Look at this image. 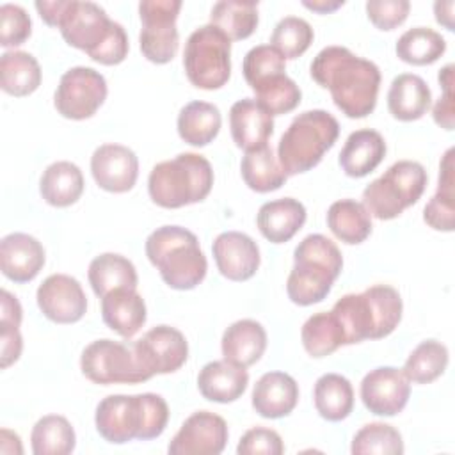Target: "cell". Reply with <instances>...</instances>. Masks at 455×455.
<instances>
[{
    "label": "cell",
    "mask_w": 455,
    "mask_h": 455,
    "mask_svg": "<svg viewBox=\"0 0 455 455\" xmlns=\"http://www.w3.org/2000/svg\"><path fill=\"white\" fill-rule=\"evenodd\" d=\"M240 171L245 185L259 194L277 190L288 178L268 144L245 151Z\"/></svg>",
    "instance_id": "obj_34"
},
{
    "label": "cell",
    "mask_w": 455,
    "mask_h": 455,
    "mask_svg": "<svg viewBox=\"0 0 455 455\" xmlns=\"http://www.w3.org/2000/svg\"><path fill=\"white\" fill-rule=\"evenodd\" d=\"M251 89L256 92V101L270 116H281V114L291 112L293 108H297L302 98L299 85L286 73L270 75L252 84Z\"/></svg>",
    "instance_id": "obj_41"
},
{
    "label": "cell",
    "mask_w": 455,
    "mask_h": 455,
    "mask_svg": "<svg viewBox=\"0 0 455 455\" xmlns=\"http://www.w3.org/2000/svg\"><path fill=\"white\" fill-rule=\"evenodd\" d=\"M181 9L180 0H144L139 4L142 21L139 43L142 55L155 64H167L180 46L176 20Z\"/></svg>",
    "instance_id": "obj_10"
},
{
    "label": "cell",
    "mask_w": 455,
    "mask_h": 455,
    "mask_svg": "<svg viewBox=\"0 0 455 455\" xmlns=\"http://www.w3.org/2000/svg\"><path fill=\"white\" fill-rule=\"evenodd\" d=\"M101 318L119 336L130 339L146 323V304L135 288H117L101 297Z\"/></svg>",
    "instance_id": "obj_22"
},
{
    "label": "cell",
    "mask_w": 455,
    "mask_h": 455,
    "mask_svg": "<svg viewBox=\"0 0 455 455\" xmlns=\"http://www.w3.org/2000/svg\"><path fill=\"white\" fill-rule=\"evenodd\" d=\"M0 84L11 96L21 98L32 94L41 85V68L37 59L21 50L2 53Z\"/></svg>",
    "instance_id": "obj_33"
},
{
    "label": "cell",
    "mask_w": 455,
    "mask_h": 455,
    "mask_svg": "<svg viewBox=\"0 0 455 455\" xmlns=\"http://www.w3.org/2000/svg\"><path fill=\"white\" fill-rule=\"evenodd\" d=\"M213 187V169L197 153H180L156 164L148 178V192L162 208H181L206 199Z\"/></svg>",
    "instance_id": "obj_5"
},
{
    "label": "cell",
    "mask_w": 455,
    "mask_h": 455,
    "mask_svg": "<svg viewBox=\"0 0 455 455\" xmlns=\"http://www.w3.org/2000/svg\"><path fill=\"white\" fill-rule=\"evenodd\" d=\"M236 451L240 455H281L284 451V444L281 435L265 427H254L249 428L236 446Z\"/></svg>",
    "instance_id": "obj_48"
},
{
    "label": "cell",
    "mask_w": 455,
    "mask_h": 455,
    "mask_svg": "<svg viewBox=\"0 0 455 455\" xmlns=\"http://www.w3.org/2000/svg\"><path fill=\"white\" fill-rule=\"evenodd\" d=\"M229 128L235 144L243 151H251L268 142L274 132V116L256 100L243 98L233 103L229 110Z\"/></svg>",
    "instance_id": "obj_20"
},
{
    "label": "cell",
    "mask_w": 455,
    "mask_h": 455,
    "mask_svg": "<svg viewBox=\"0 0 455 455\" xmlns=\"http://www.w3.org/2000/svg\"><path fill=\"white\" fill-rule=\"evenodd\" d=\"M89 284L92 291L101 299L117 288H135L137 290V270L133 263L116 252H103L96 256L87 270Z\"/></svg>",
    "instance_id": "obj_30"
},
{
    "label": "cell",
    "mask_w": 455,
    "mask_h": 455,
    "mask_svg": "<svg viewBox=\"0 0 455 455\" xmlns=\"http://www.w3.org/2000/svg\"><path fill=\"white\" fill-rule=\"evenodd\" d=\"M313 37V28L306 20L286 16L275 25L270 37V46L275 48L284 57V60L297 59L311 46Z\"/></svg>",
    "instance_id": "obj_45"
},
{
    "label": "cell",
    "mask_w": 455,
    "mask_h": 455,
    "mask_svg": "<svg viewBox=\"0 0 455 455\" xmlns=\"http://www.w3.org/2000/svg\"><path fill=\"white\" fill-rule=\"evenodd\" d=\"M437 80L443 87V92H453V64H446L439 75H437Z\"/></svg>",
    "instance_id": "obj_57"
},
{
    "label": "cell",
    "mask_w": 455,
    "mask_h": 455,
    "mask_svg": "<svg viewBox=\"0 0 455 455\" xmlns=\"http://www.w3.org/2000/svg\"><path fill=\"white\" fill-rule=\"evenodd\" d=\"M228 435L224 418L210 411H197L183 421L167 451L171 455H219L226 448Z\"/></svg>",
    "instance_id": "obj_13"
},
{
    "label": "cell",
    "mask_w": 455,
    "mask_h": 455,
    "mask_svg": "<svg viewBox=\"0 0 455 455\" xmlns=\"http://www.w3.org/2000/svg\"><path fill=\"white\" fill-rule=\"evenodd\" d=\"M350 451L354 455H400L403 441L400 432L387 423H368L352 439Z\"/></svg>",
    "instance_id": "obj_44"
},
{
    "label": "cell",
    "mask_w": 455,
    "mask_h": 455,
    "mask_svg": "<svg viewBox=\"0 0 455 455\" xmlns=\"http://www.w3.org/2000/svg\"><path fill=\"white\" fill-rule=\"evenodd\" d=\"M432 103V92L427 82L412 73H402L393 78L387 92V108L398 121H416L427 114Z\"/></svg>",
    "instance_id": "obj_27"
},
{
    "label": "cell",
    "mask_w": 455,
    "mask_h": 455,
    "mask_svg": "<svg viewBox=\"0 0 455 455\" xmlns=\"http://www.w3.org/2000/svg\"><path fill=\"white\" fill-rule=\"evenodd\" d=\"M128 48H130L128 36H126L123 25H119L117 21H112L107 37L101 41V44L96 50H92L89 53V57L100 64L116 66L126 59Z\"/></svg>",
    "instance_id": "obj_50"
},
{
    "label": "cell",
    "mask_w": 455,
    "mask_h": 455,
    "mask_svg": "<svg viewBox=\"0 0 455 455\" xmlns=\"http://www.w3.org/2000/svg\"><path fill=\"white\" fill-rule=\"evenodd\" d=\"M455 105H453V92H443V96L437 100L434 105V121L444 128V130H453L455 126Z\"/></svg>",
    "instance_id": "obj_52"
},
{
    "label": "cell",
    "mask_w": 455,
    "mask_h": 455,
    "mask_svg": "<svg viewBox=\"0 0 455 455\" xmlns=\"http://www.w3.org/2000/svg\"><path fill=\"white\" fill-rule=\"evenodd\" d=\"M137 361L148 379L180 370L188 357V343L181 331L171 325H156L132 343Z\"/></svg>",
    "instance_id": "obj_12"
},
{
    "label": "cell",
    "mask_w": 455,
    "mask_h": 455,
    "mask_svg": "<svg viewBox=\"0 0 455 455\" xmlns=\"http://www.w3.org/2000/svg\"><path fill=\"white\" fill-rule=\"evenodd\" d=\"M339 135V124L327 110H306L293 117L277 144V160L286 176L300 174L320 164Z\"/></svg>",
    "instance_id": "obj_6"
},
{
    "label": "cell",
    "mask_w": 455,
    "mask_h": 455,
    "mask_svg": "<svg viewBox=\"0 0 455 455\" xmlns=\"http://www.w3.org/2000/svg\"><path fill=\"white\" fill-rule=\"evenodd\" d=\"M44 265L41 242L27 233L5 235L0 242L2 274L14 283L32 281Z\"/></svg>",
    "instance_id": "obj_19"
},
{
    "label": "cell",
    "mask_w": 455,
    "mask_h": 455,
    "mask_svg": "<svg viewBox=\"0 0 455 455\" xmlns=\"http://www.w3.org/2000/svg\"><path fill=\"white\" fill-rule=\"evenodd\" d=\"M167 421V402L156 393L108 395L98 403L94 414L98 434L112 444L155 439L162 435Z\"/></svg>",
    "instance_id": "obj_2"
},
{
    "label": "cell",
    "mask_w": 455,
    "mask_h": 455,
    "mask_svg": "<svg viewBox=\"0 0 455 455\" xmlns=\"http://www.w3.org/2000/svg\"><path fill=\"white\" fill-rule=\"evenodd\" d=\"M21 313L23 311H21L18 299L11 291L2 290L0 291V323H9V325L20 327Z\"/></svg>",
    "instance_id": "obj_53"
},
{
    "label": "cell",
    "mask_w": 455,
    "mask_h": 455,
    "mask_svg": "<svg viewBox=\"0 0 455 455\" xmlns=\"http://www.w3.org/2000/svg\"><path fill=\"white\" fill-rule=\"evenodd\" d=\"M220 124L219 108L208 101H190L178 114L180 137L196 148L210 144L219 135Z\"/></svg>",
    "instance_id": "obj_32"
},
{
    "label": "cell",
    "mask_w": 455,
    "mask_h": 455,
    "mask_svg": "<svg viewBox=\"0 0 455 455\" xmlns=\"http://www.w3.org/2000/svg\"><path fill=\"white\" fill-rule=\"evenodd\" d=\"M453 148H450L439 167L437 192L425 204L423 220L437 231H453L455 226V172H453Z\"/></svg>",
    "instance_id": "obj_29"
},
{
    "label": "cell",
    "mask_w": 455,
    "mask_h": 455,
    "mask_svg": "<svg viewBox=\"0 0 455 455\" xmlns=\"http://www.w3.org/2000/svg\"><path fill=\"white\" fill-rule=\"evenodd\" d=\"M306 222V208L293 197H281L261 204L258 210L256 224L259 233L272 243H284Z\"/></svg>",
    "instance_id": "obj_24"
},
{
    "label": "cell",
    "mask_w": 455,
    "mask_h": 455,
    "mask_svg": "<svg viewBox=\"0 0 455 455\" xmlns=\"http://www.w3.org/2000/svg\"><path fill=\"white\" fill-rule=\"evenodd\" d=\"M371 322V339L389 336L402 320V297L389 284H375L363 291Z\"/></svg>",
    "instance_id": "obj_35"
},
{
    "label": "cell",
    "mask_w": 455,
    "mask_h": 455,
    "mask_svg": "<svg viewBox=\"0 0 455 455\" xmlns=\"http://www.w3.org/2000/svg\"><path fill=\"white\" fill-rule=\"evenodd\" d=\"M386 156L384 137L370 128L355 130L348 135L341 153L339 165L350 178H363L375 171Z\"/></svg>",
    "instance_id": "obj_26"
},
{
    "label": "cell",
    "mask_w": 455,
    "mask_h": 455,
    "mask_svg": "<svg viewBox=\"0 0 455 455\" xmlns=\"http://www.w3.org/2000/svg\"><path fill=\"white\" fill-rule=\"evenodd\" d=\"M39 192L43 199L52 206H71L80 199L84 192V174L73 162H53L43 171Z\"/></svg>",
    "instance_id": "obj_28"
},
{
    "label": "cell",
    "mask_w": 455,
    "mask_h": 455,
    "mask_svg": "<svg viewBox=\"0 0 455 455\" xmlns=\"http://www.w3.org/2000/svg\"><path fill=\"white\" fill-rule=\"evenodd\" d=\"M327 226L338 240L355 245L370 236L371 215L363 203L354 199H339L327 210Z\"/></svg>",
    "instance_id": "obj_31"
},
{
    "label": "cell",
    "mask_w": 455,
    "mask_h": 455,
    "mask_svg": "<svg viewBox=\"0 0 455 455\" xmlns=\"http://www.w3.org/2000/svg\"><path fill=\"white\" fill-rule=\"evenodd\" d=\"M444 52H446L444 37L428 27L409 28L396 41L398 59L412 66L432 64Z\"/></svg>",
    "instance_id": "obj_40"
},
{
    "label": "cell",
    "mask_w": 455,
    "mask_h": 455,
    "mask_svg": "<svg viewBox=\"0 0 455 455\" xmlns=\"http://www.w3.org/2000/svg\"><path fill=\"white\" fill-rule=\"evenodd\" d=\"M212 251L219 272L229 281H247L259 267L258 243L245 233H220L215 238Z\"/></svg>",
    "instance_id": "obj_18"
},
{
    "label": "cell",
    "mask_w": 455,
    "mask_h": 455,
    "mask_svg": "<svg viewBox=\"0 0 455 455\" xmlns=\"http://www.w3.org/2000/svg\"><path fill=\"white\" fill-rule=\"evenodd\" d=\"M313 398L318 414L327 421H341L354 409L352 384L339 373H325L318 377Z\"/></svg>",
    "instance_id": "obj_36"
},
{
    "label": "cell",
    "mask_w": 455,
    "mask_h": 455,
    "mask_svg": "<svg viewBox=\"0 0 455 455\" xmlns=\"http://www.w3.org/2000/svg\"><path fill=\"white\" fill-rule=\"evenodd\" d=\"M107 98L105 76L87 66L68 69L57 85L53 105L66 119L82 121L92 117Z\"/></svg>",
    "instance_id": "obj_11"
},
{
    "label": "cell",
    "mask_w": 455,
    "mask_h": 455,
    "mask_svg": "<svg viewBox=\"0 0 455 455\" xmlns=\"http://www.w3.org/2000/svg\"><path fill=\"white\" fill-rule=\"evenodd\" d=\"M448 359L446 345L435 339H425L409 354L402 370L411 382L430 384L444 373Z\"/></svg>",
    "instance_id": "obj_42"
},
{
    "label": "cell",
    "mask_w": 455,
    "mask_h": 455,
    "mask_svg": "<svg viewBox=\"0 0 455 455\" xmlns=\"http://www.w3.org/2000/svg\"><path fill=\"white\" fill-rule=\"evenodd\" d=\"M210 23L222 30L229 41L247 39L258 27V2H217L210 12Z\"/></svg>",
    "instance_id": "obj_38"
},
{
    "label": "cell",
    "mask_w": 455,
    "mask_h": 455,
    "mask_svg": "<svg viewBox=\"0 0 455 455\" xmlns=\"http://www.w3.org/2000/svg\"><path fill=\"white\" fill-rule=\"evenodd\" d=\"M91 172L100 188L123 194L133 188L139 176L137 155L121 144H103L91 156Z\"/></svg>",
    "instance_id": "obj_17"
},
{
    "label": "cell",
    "mask_w": 455,
    "mask_h": 455,
    "mask_svg": "<svg viewBox=\"0 0 455 455\" xmlns=\"http://www.w3.org/2000/svg\"><path fill=\"white\" fill-rule=\"evenodd\" d=\"M32 32V21L27 11L16 4L0 7V44L4 48L23 44Z\"/></svg>",
    "instance_id": "obj_47"
},
{
    "label": "cell",
    "mask_w": 455,
    "mask_h": 455,
    "mask_svg": "<svg viewBox=\"0 0 455 455\" xmlns=\"http://www.w3.org/2000/svg\"><path fill=\"white\" fill-rule=\"evenodd\" d=\"M41 313L55 323H75L87 311V297L82 284L68 274H52L36 293Z\"/></svg>",
    "instance_id": "obj_16"
},
{
    "label": "cell",
    "mask_w": 455,
    "mask_h": 455,
    "mask_svg": "<svg viewBox=\"0 0 455 455\" xmlns=\"http://www.w3.org/2000/svg\"><path fill=\"white\" fill-rule=\"evenodd\" d=\"M409 395L411 380L395 366H379L361 380V400L377 416H396L407 405Z\"/></svg>",
    "instance_id": "obj_15"
},
{
    "label": "cell",
    "mask_w": 455,
    "mask_h": 455,
    "mask_svg": "<svg viewBox=\"0 0 455 455\" xmlns=\"http://www.w3.org/2000/svg\"><path fill=\"white\" fill-rule=\"evenodd\" d=\"M66 5H68V0H53V2H46V0L41 2L39 0V2H36V9H37L39 16L50 27H57L59 25Z\"/></svg>",
    "instance_id": "obj_54"
},
{
    "label": "cell",
    "mask_w": 455,
    "mask_h": 455,
    "mask_svg": "<svg viewBox=\"0 0 455 455\" xmlns=\"http://www.w3.org/2000/svg\"><path fill=\"white\" fill-rule=\"evenodd\" d=\"M23 350V338L20 327L0 323V366L5 370L16 363Z\"/></svg>",
    "instance_id": "obj_51"
},
{
    "label": "cell",
    "mask_w": 455,
    "mask_h": 455,
    "mask_svg": "<svg viewBox=\"0 0 455 455\" xmlns=\"http://www.w3.org/2000/svg\"><path fill=\"white\" fill-rule=\"evenodd\" d=\"M311 78L331 91L334 105L352 119L366 117L377 105L380 71L377 64L345 46H327L311 62Z\"/></svg>",
    "instance_id": "obj_1"
},
{
    "label": "cell",
    "mask_w": 455,
    "mask_h": 455,
    "mask_svg": "<svg viewBox=\"0 0 455 455\" xmlns=\"http://www.w3.org/2000/svg\"><path fill=\"white\" fill-rule=\"evenodd\" d=\"M30 443L36 455H68L75 450L76 435L64 416L48 414L34 425Z\"/></svg>",
    "instance_id": "obj_39"
},
{
    "label": "cell",
    "mask_w": 455,
    "mask_h": 455,
    "mask_svg": "<svg viewBox=\"0 0 455 455\" xmlns=\"http://www.w3.org/2000/svg\"><path fill=\"white\" fill-rule=\"evenodd\" d=\"M427 171L419 162H395L363 190V204L379 220H391L418 203L427 188Z\"/></svg>",
    "instance_id": "obj_7"
},
{
    "label": "cell",
    "mask_w": 455,
    "mask_h": 455,
    "mask_svg": "<svg viewBox=\"0 0 455 455\" xmlns=\"http://www.w3.org/2000/svg\"><path fill=\"white\" fill-rule=\"evenodd\" d=\"M343 4H345L343 0H334V2H331V0H313V2H307L306 0V2H302L304 7H307V9L315 11V12H320V14L332 12V11L339 9Z\"/></svg>",
    "instance_id": "obj_56"
},
{
    "label": "cell",
    "mask_w": 455,
    "mask_h": 455,
    "mask_svg": "<svg viewBox=\"0 0 455 455\" xmlns=\"http://www.w3.org/2000/svg\"><path fill=\"white\" fill-rule=\"evenodd\" d=\"M453 7H455V4L451 0L434 4V12H435L437 23H441L448 30H453Z\"/></svg>",
    "instance_id": "obj_55"
},
{
    "label": "cell",
    "mask_w": 455,
    "mask_h": 455,
    "mask_svg": "<svg viewBox=\"0 0 455 455\" xmlns=\"http://www.w3.org/2000/svg\"><path fill=\"white\" fill-rule=\"evenodd\" d=\"M343 268L338 245L320 235H307L293 251V268L286 281V293L293 304L322 302Z\"/></svg>",
    "instance_id": "obj_3"
},
{
    "label": "cell",
    "mask_w": 455,
    "mask_h": 455,
    "mask_svg": "<svg viewBox=\"0 0 455 455\" xmlns=\"http://www.w3.org/2000/svg\"><path fill=\"white\" fill-rule=\"evenodd\" d=\"M304 350L311 357H325L347 345L345 332L332 311H320L311 315L300 331Z\"/></svg>",
    "instance_id": "obj_37"
},
{
    "label": "cell",
    "mask_w": 455,
    "mask_h": 455,
    "mask_svg": "<svg viewBox=\"0 0 455 455\" xmlns=\"http://www.w3.org/2000/svg\"><path fill=\"white\" fill-rule=\"evenodd\" d=\"M220 348L226 361L249 368L261 359L267 348V332L256 320H238L224 331Z\"/></svg>",
    "instance_id": "obj_25"
},
{
    "label": "cell",
    "mask_w": 455,
    "mask_h": 455,
    "mask_svg": "<svg viewBox=\"0 0 455 455\" xmlns=\"http://www.w3.org/2000/svg\"><path fill=\"white\" fill-rule=\"evenodd\" d=\"M411 4L407 0H370L366 2V14L370 21L380 30H393L409 16Z\"/></svg>",
    "instance_id": "obj_49"
},
{
    "label": "cell",
    "mask_w": 455,
    "mask_h": 455,
    "mask_svg": "<svg viewBox=\"0 0 455 455\" xmlns=\"http://www.w3.org/2000/svg\"><path fill=\"white\" fill-rule=\"evenodd\" d=\"M82 373L94 384H139L149 380L132 345L112 339L89 343L80 357Z\"/></svg>",
    "instance_id": "obj_9"
},
{
    "label": "cell",
    "mask_w": 455,
    "mask_h": 455,
    "mask_svg": "<svg viewBox=\"0 0 455 455\" xmlns=\"http://www.w3.org/2000/svg\"><path fill=\"white\" fill-rule=\"evenodd\" d=\"M249 384L245 368L236 366L226 359L204 364L197 375L199 393L217 403H229L238 400Z\"/></svg>",
    "instance_id": "obj_23"
},
{
    "label": "cell",
    "mask_w": 455,
    "mask_h": 455,
    "mask_svg": "<svg viewBox=\"0 0 455 455\" xmlns=\"http://www.w3.org/2000/svg\"><path fill=\"white\" fill-rule=\"evenodd\" d=\"M242 71H243L245 82L252 85L270 75L284 73L286 62H284V57L270 44H258L245 53Z\"/></svg>",
    "instance_id": "obj_46"
},
{
    "label": "cell",
    "mask_w": 455,
    "mask_h": 455,
    "mask_svg": "<svg viewBox=\"0 0 455 455\" xmlns=\"http://www.w3.org/2000/svg\"><path fill=\"white\" fill-rule=\"evenodd\" d=\"M146 256L174 290L196 288L208 270L197 236L181 226L156 228L146 240Z\"/></svg>",
    "instance_id": "obj_4"
},
{
    "label": "cell",
    "mask_w": 455,
    "mask_h": 455,
    "mask_svg": "<svg viewBox=\"0 0 455 455\" xmlns=\"http://www.w3.org/2000/svg\"><path fill=\"white\" fill-rule=\"evenodd\" d=\"M110 25L112 20L98 4L68 0L57 28L69 46L89 55L107 37Z\"/></svg>",
    "instance_id": "obj_14"
},
{
    "label": "cell",
    "mask_w": 455,
    "mask_h": 455,
    "mask_svg": "<svg viewBox=\"0 0 455 455\" xmlns=\"http://www.w3.org/2000/svg\"><path fill=\"white\" fill-rule=\"evenodd\" d=\"M299 402V386L284 371L263 373L252 389V407L261 418L277 419L288 416Z\"/></svg>",
    "instance_id": "obj_21"
},
{
    "label": "cell",
    "mask_w": 455,
    "mask_h": 455,
    "mask_svg": "<svg viewBox=\"0 0 455 455\" xmlns=\"http://www.w3.org/2000/svg\"><path fill=\"white\" fill-rule=\"evenodd\" d=\"M183 68L197 89H220L231 75L229 37L212 23L196 28L185 44Z\"/></svg>",
    "instance_id": "obj_8"
},
{
    "label": "cell",
    "mask_w": 455,
    "mask_h": 455,
    "mask_svg": "<svg viewBox=\"0 0 455 455\" xmlns=\"http://www.w3.org/2000/svg\"><path fill=\"white\" fill-rule=\"evenodd\" d=\"M339 320L347 345H354L364 339H371V322L366 300L361 293L343 295L331 309Z\"/></svg>",
    "instance_id": "obj_43"
}]
</instances>
